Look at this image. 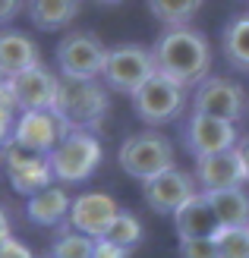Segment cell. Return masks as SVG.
Listing matches in <instances>:
<instances>
[{
  "label": "cell",
  "mask_w": 249,
  "mask_h": 258,
  "mask_svg": "<svg viewBox=\"0 0 249 258\" xmlns=\"http://www.w3.org/2000/svg\"><path fill=\"white\" fill-rule=\"evenodd\" d=\"M152 54H155L158 73L177 79L186 88H195L212 73V44L192 25H170V29H164L158 35V41L152 44Z\"/></svg>",
  "instance_id": "6da1fadb"
},
{
  "label": "cell",
  "mask_w": 249,
  "mask_h": 258,
  "mask_svg": "<svg viewBox=\"0 0 249 258\" xmlns=\"http://www.w3.org/2000/svg\"><path fill=\"white\" fill-rule=\"evenodd\" d=\"M54 110L60 113V120L70 129H85L95 133L104 123L111 110V98H108V85L98 79H60V95Z\"/></svg>",
  "instance_id": "7a4b0ae2"
},
{
  "label": "cell",
  "mask_w": 249,
  "mask_h": 258,
  "mask_svg": "<svg viewBox=\"0 0 249 258\" xmlns=\"http://www.w3.org/2000/svg\"><path fill=\"white\" fill-rule=\"evenodd\" d=\"M117 161H120L123 173H129L133 179H139V183H145V179L170 170V167H177L170 139L155 133V129L133 133L129 139H123L120 151H117Z\"/></svg>",
  "instance_id": "3957f363"
},
{
  "label": "cell",
  "mask_w": 249,
  "mask_h": 258,
  "mask_svg": "<svg viewBox=\"0 0 249 258\" xmlns=\"http://www.w3.org/2000/svg\"><path fill=\"white\" fill-rule=\"evenodd\" d=\"M155 73H158V67H155L152 47L117 44V47H108V63H104L101 82L108 85L111 92H120V95L133 98Z\"/></svg>",
  "instance_id": "277c9868"
},
{
  "label": "cell",
  "mask_w": 249,
  "mask_h": 258,
  "mask_svg": "<svg viewBox=\"0 0 249 258\" xmlns=\"http://www.w3.org/2000/svg\"><path fill=\"white\" fill-rule=\"evenodd\" d=\"M101 158H104V148L98 136L85 133V129H73L51 151V167H54V176L60 183H85L101 167Z\"/></svg>",
  "instance_id": "5b68a950"
},
{
  "label": "cell",
  "mask_w": 249,
  "mask_h": 258,
  "mask_svg": "<svg viewBox=\"0 0 249 258\" xmlns=\"http://www.w3.org/2000/svg\"><path fill=\"white\" fill-rule=\"evenodd\" d=\"M183 107H186V85L170 79L164 73H155L152 79L133 95V110L142 123L148 126H164L174 123Z\"/></svg>",
  "instance_id": "8992f818"
},
{
  "label": "cell",
  "mask_w": 249,
  "mask_h": 258,
  "mask_svg": "<svg viewBox=\"0 0 249 258\" xmlns=\"http://www.w3.org/2000/svg\"><path fill=\"white\" fill-rule=\"evenodd\" d=\"M54 57L67 79H101L104 63H108V47L91 32H67L60 38Z\"/></svg>",
  "instance_id": "52a82bcc"
},
{
  "label": "cell",
  "mask_w": 249,
  "mask_h": 258,
  "mask_svg": "<svg viewBox=\"0 0 249 258\" xmlns=\"http://www.w3.org/2000/svg\"><path fill=\"white\" fill-rule=\"evenodd\" d=\"M4 170L10 186L22 192V196H35L47 186H54V167H51V154L41 151H32V148H22L16 142H10L4 148Z\"/></svg>",
  "instance_id": "ba28073f"
},
{
  "label": "cell",
  "mask_w": 249,
  "mask_h": 258,
  "mask_svg": "<svg viewBox=\"0 0 249 258\" xmlns=\"http://www.w3.org/2000/svg\"><path fill=\"white\" fill-rule=\"evenodd\" d=\"M183 145L192 154L195 161L208 158V154H218V151H230L240 145L237 139V123L230 120H218V117H208V113H189L186 126H183Z\"/></svg>",
  "instance_id": "9c48e42d"
},
{
  "label": "cell",
  "mask_w": 249,
  "mask_h": 258,
  "mask_svg": "<svg viewBox=\"0 0 249 258\" xmlns=\"http://www.w3.org/2000/svg\"><path fill=\"white\" fill-rule=\"evenodd\" d=\"M195 192H199L195 173H186V170H180V167H170V170H164V173L142 183V199H145V205L155 214H170V217H174Z\"/></svg>",
  "instance_id": "30bf717a"
},
{
  "label": "cell",
  "mask_w": 249,
  "mask_h": 258,
  "mask_svg": "<svg viewBox=\"0 0 249 258\" xmlns=\"http://www.w3.org/2000/svg\"><path fill=\"white\" fill-rule=\"evenodd\" d=\"M192 110L195 113H208V117H218V120L237 123L246 113V92L237 82L224 79V76H208L205 82L195 85Z\"/></svg>",
  "instance_id": "8fae6325"
},
{
  "label": "cell",
  "mask_w": 249,
  "mask_h": 258,
  "mask_svg": "<svg viewBox=\"0 0 249 258\" xmlns=\"http://www.w3.org/2000/svg\"><path fill=\"white\" fill-rule=\"evenodd\" d=\"M67 133H73V129L60 120L57 110H22L19 120H16L13 142L22 145V148L51 154L63 139H67Z\"/></svg>",
  "instance_id": "7c38bea8"
},
{
  "label": "cell",
  "mask_w": 249,
  "mask_h": 258,
  "mask_svg": "<svg viewBox=\"0 0 249 258\" xmlns=\"http://www.w3.org/2000/svg\"><path fill=\"white\" fill-rule=\"evenodd\" d=\"M117 214H120V205H117L108 192H82L79 199H73L67 224L73 230H79V233H88V236L101 239L111 230Z\"/></svg>",
  "instance_id": "4fadbf2b"
},
{
  "label": "cell",
  "mask_w": 249,
  "mask_h": 258,
  "mask_svg": "<svg viewBox=\"0 0 249 258\" xmlns=\"http://www.w3.org/2000/svg\"><path fill=\"white\" fill-rule=\"evenodd\" d=\"M10 88L19 101V110H54L60 95V79L47 67H32L10 79Z\"/></svg>",
  "instance_id": "5bb4252c"
},
{
  "label": "cell",
  "mask_w": 249,
  "mask_h": 258,
  "mask_svg": "<svg viewBox=\"0 0 249 258\" xmlns=\"http://www.w3.org/2000/svg\"><path fill=\"white\" fill-rule=\"evenodd\" d=\"M195 183L202 192H218V189H237L246 183V170L240 161V151H218L208 158L195 161Z\"/></svg>",
  "instance_id": "9a60e30c"
},
{
  "label": "cell",
  "mask_w": 249,
  "mask_h": 258,
  "mask_svg": "<svg viewBox=\"0 0 249 258\" xmlns=\"http://www.w3.org/2000/svg\"><path fill=\"white\" fill-rule=\"evenodd\" d=\"M174 227H177L180 239H212L221 230V221H218V214H215L205 192H195V196L174 214Z\"/></svg>",
  "instance_id": "2e32d148"
},
{
  "label": "cell",
  "mask_w": 249,
  "mask_h": 258,
  "mask_svg": "<svg viewBox=\"0 0 249 258\" xmlns=\"http://www.w3.org/2000/svg\"><path fill=\"white\" fill-rule=\"evenodd\" d=\"M38 63H41V50L29 35L16 29L0 32V76L4 79H13V76L38 67Z\"/></svg>",
  "instance_id": "e0dca14e"
},
{
  "label": "cell",
  "mask_w": 249,
  "mask_h": 258,
  "mask_svg": "<svg viewBox=\"0 0 249 258\" xmlns=\"http://www.w3.org/2000/svg\"><path fill=\"white\" fill-rule=\"evenodd\" d=\"M70 208H73V202L67 196V189L47 186L41 192H35V196H29V202H25V217H29L35 227H57L70 217Z\"/></svg>",
  "instance_id": "ac0fdd59"
},
{
  "label": "cell",
  "mask_w": 249,
  "mask_h": 258,
  "mask_svg": "<svg viewBox=\"0 0 249 258\" xmlns=\"http://www.w3.org/2000/svg\"><path fill=\"white\" fill-rule=\"evenodd\" d=\"M25 16L41 32H60L79 16V0H25Z\"/></svg>",
  "instance_id": "d6986e66"
},
{
  "label": "cell",
  "mask_w": 249,
  "mask_h": 258,
  "mask_svg": "<svg viewBox=\"0 0 249 258\" xmlns=\"http://www.w3.org/2000/svg\"><path fill=\"white\" fill-rule=\"evenodd\" d=\"M205 196H208V202H212L221 227H249V196L243 192V186L205 192Z\"/></svg>",
  "instance_id": "ffe728a7"
},
{
  "label": "cell",
  "mask_w": 249,
  "mask_h": 258,
  "mask_svg": "<svg viewBox=\"0 0 249 258\" xmlns=\"http://www.w3.org/2000/svg\"><path fill=\"white\" fill-rule=\"evenodd\" d=\"M221 50L233 70L249 73V13L230 19L221 32Z\"/></svg>",
  "instance_id": "44dd1931"
},
{
  "label": "cell",
  "mask_w": 249,
  "mask_h": 258,
  "mask_svg": "<svg viewBox=\"0 0 249 258\" xmlns=\"http://www.w3.org/2000/svg\"><path fill=\"white\" fill-rule=\"evenodd\" d=\"M205 0H145V7L161 25H189V19L202 10Z\"/></svg>",
  "instance_id": "7402d4cb"
},
{
  "label": "cell",
  "mask_w": 249,
  "mask_h": 258,
  "mask_svg": "<svg viewBox=\"0 0 249 258\" xmlns=\"http://www.w3.org/2000/svg\"><path fill=\"white\" fill-rule=\"evenodd\" d=\"M51 255L54 258H91L95 255V236L79 233V230H63V233L54 239L51 246Z\"/></svg>",
  "instance_id": "603a6c76"
},
{
  "label": "cell",
  "mask_w": 249,
  "mask_h": 258,
  "mask_svg": "<svg viewBox=\"0 0 249 258\" xmlns=\"http://www.w3.org/2000/svg\"><path fill=\"white\" fill-rule=\"evenodd\" d=\"M104 239H111V242H117V246H123V249H136L139 242H142V224H139V217L133 211H123L120 208V214L114 217V224H111L108 233H104Z\"/></svg>",
  "instance_id": "cb8c5ba5"
},
{
  "label": "cell",
  "mask_w": 249,
  "mask_h": 258,
  "mask_svg": "<svg viewBox=\"0 0 249 258\" xmlns=\"http://www.w3.org/2000/svg\"><path fill=\"white\" fill-rule=\"evenodd\" d=\"M19 101L10 88V79H0V148H7L16 133V120H19Z\"/></svg>",
  "instance_id": "d4e9b609"
},
{
  "label": "cell",
  "mask_w": 249,
  "mask_h": 258,
  "mask_svg": "<svg viewBox=\"0 0 249 258\" xmlns=\"http://www.w3.org/2000/svg\"><path fill=\"white\" fill-rule=\"evenodd\" d=\"M215 242L221 258H249V227H221Z\"/></svg>",
  "instance_id": "484cf974"
},
{
  "label": "cell",
  "mask_w": 249,
  "mask_h": 258,
  "mask_svg": "<svg viewBox=\"0 0 249 258\" xmlns=\"http://www.w3.org/2000/svg\"><path fill=\"white\" fill-rule=\"evenodd\" d=\"M180 258H221L218 242L212 239H180Z\"/></svg>",
  "instance_id": "4316f807"
},
{
  "label": "cell",
  "mask_w": 249,
  "mask_h": 258,
  "mask_svg": "<svg viewBox=\"0 0 249 258\" xmlns=\"http://www.w3.org/2000/svg\"><path fill=\"white\" fill-rule=\"evenodd\" d=\"M91 258H129V249H123V246H117V242H111V239H95V255Z\"/></svg>",
  "instance_id": "83f0119b"
},
{
  "label": "cell",
  "mask_w": 249,
  "mask_h": 258,
  "mask_svg": "<svg viewBox=\"0 0 249 258\" xmlns=\"http://www.w3.org/2000/svg\"><path fill=\"white\" fill-rule=\"evenodd\" d=\"M0 258H35V255L29 252V246H22L19 239H10V242L0 246Z\"/></svg>",
  "instance_id": "f1b7e54d"
},
{
  "label": "cell",
  "mask_w": 249,
  "mask_h": 258,
  "mask_svg": "<svg viewBox=\"0 0 249 258\" xmlns=\"http://www.w3.org/2000/svg\"><path fill=\"white\" fill-rule=\"evenodd\" d=\"M22 7H25V0H0V25H7L10 19H16Z\"/></svg>",
  "instance_id": "f546056e"
},
{
  "label": "cell",
  "mask_w": 249,
  "mask_h": 258,
  "mask_svg": "<svg viewBox=\"0 0 249 258\" xmlns=\"http://www.w3.org/2000/svg\"><path fill=\"white\" fill-rule=\"evenodd\" d=\"M237 151H240V161H243V170H246V183H249V136H246V139H240Z\"/></svg>",
  "instance_id": "4dcf8cb0"
},
{
  "label": "cell",
  "mask_w": 249,
  "mask_h": 258,
  "mask_svg": "<svg viewBox=\"0 0 249 258\" xmlns=\"http://www.w3.org/2000/svg\"><path fill=\"white\" fill-rule=\"evenodd\" d=\"M10 239H13V233H10V221H7L4 208H0V246H4V242H10Z\"/></svg>",
  "instance_id": "1f68e13d"
},
{
  "label": "cell",
  "mask_w": 249,
  "mask_h": 258,
  "mask_svg": "<svg viewBox=\"0 0 249 258\" xmlns=\"http://www.w3.org/2000/svg\"><path fill=\"white\" fill-rule=\"evenodd\" d=\"M98 4H108V7H114V4H123V0H98Z\"/></svg>",
  "instance_id": "d6a6232c"
},
{
  "label": "cell",
  "mask_w": 249,
  "mask_h": 258,
  "mask_svg": "<svg viewBox=\"0 0 249 258\" xmlns=\"http://www.w3.org/2000/svg\"><path fill=\"white\" fill-rule=\"evenodd\" d=\"M44 258H54V255H44Z\"/></svg>",
  "instance_id": "836d02e7"
}]
</instances>
